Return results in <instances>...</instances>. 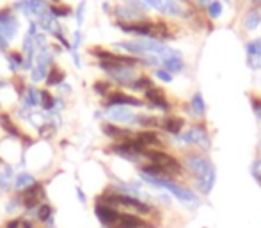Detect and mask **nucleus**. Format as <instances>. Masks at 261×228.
<instances>
[{
	"label": "nucleus",
	"instance_id": "f257e3e1",
	"mask_svg": "<svg viewBox=\"0 0 261 228\" xmlns=\"http://www.w3.org/2000/svg\"><path fill=\"white\" fill-rule=\"evenodd\" d=\"M96 201L103 205H108L114 211L119 212H128V214H135V216H148L153 212V207L146 201L139 200L135 196H128V194H121L115 193V191H108V193H103Z\"/></svg>",
	"mask_w": 261,
	"mask_h": 228
},
{
	"label": "nucleus",
	"instance_id": "f03ea898",
	"mask_svg": "<svg viewBox=\"0 0 261 228\" xmlns=\"http://www.w3.org/2000/svg\"><path fill=\"white\" fill-rule=\"evenodd\" d=\"M140 179H142V182L150 184V186L169 191L176 200H180L181 204H185V205H197L199 204V198L194 194V191H190L188 187L180 186V184L174 182L172 179H157V176H148V175H144V173H140Z\"/></svg>",
	"mask_w": 261,
	"mask_h": 228
},
{
	"label": "nucleus",
	"instance_id": "7ed1b4c3",
	"mask_svg": "<svg viewBox=\"0 0 261 228\" xmlns=\"http://www.w3.org/2000/svg\"><path fill=\"white\" fill-rule=\"evenodd\" d=\"M178 141L187 144V146H197L201 150H210V146H212V139H210L208 129L205 123H195V125L188 126L178 136Z\"/></svg>",
	"mask_w": 261,
	"mask_h": 228
},
{
	"label": "nucleus",
	"instance_id": "20e7f679",
	"mask_svg": "<svg viewBox=\"0 0 261 228\" xmlns=\"http://www.w3.org/2000/svg\"><path fill=\"white\" fill-rule=\"evenodd\" d=\"M98 68L103 70L108 75L110 81H114L119 86H130L135 81L139 75H137L135 68L123 66V64H114V63H105V61H98Z\"/></svg>",
	"mask_w": 261,
	"mask_h": 228
},
{
	"label": "nucleus",
	"instance_id": "39448f33",
	"mask_svg": "<svg viewBox=\"0 0 261 228\" xmlns=\"http://www.w3.org/2000/svg\"><path fill=\"white\" fill-rule=\"evenodd\" d=\"M144 157H146L151 164H157V166H160L162 169H165V171H167L171 176L183 175V166H181V162L178 161L176 157H172L171 154H167V151H164V150H146V151H144Z\"/></svg>",
	"mask_w": 261,
	"mask_h": 228
},
{
	"label": "nucleus",
	"instance_id": "423d86ee",
	"mask_svg": "<svg viewBox=\"0 0 261 228\" xmlns=\"http://www.w3.org/2000/svg\"><path fill=\"white\" fill-rule=\"evenodd\" d=\"M185 166H187L188 171L195 176V182L205 179V176L210 175L212 171H215V166L210 161V157L201 154V151H194V154L185 155Z\"/></svg>",
	"mask_w": 261,
	"mask_h": 228
},
{
	"label": "nucleus",
	"instance_id": "0eeeda50",
	"mask_svg": "<svg viewBox=\"0 0 261 228\" xmlns=\"http://www.w3.org/2000/svg\"><path fill=\"white\" fill-rule=\"evenodd\" d=\"M110 151H114L115 155L123 157L125 161L133 162V164H139L140 159L144 157L146 148L140 146V144L135 141V137H132V139H125V141H118V143H114L110 146Z\"/></svg>",
	"mask_w": 261,
	"mask_h": 228
},
{
	"label": "nucleus",
	"instance_id": "6e6552de",
	"mask_svg": "<svg viewBox=\"0 0 261 228\" xmlns=\"http://www.w3.org/2000/svg\"><path fill=\"white\" fill-rule=\"evenodd\" d=\"M50 7V0H16L11 6V9L18 11L27 18H39L46 13Z\"/></svg>",
	"mask_w": 261,
	"mask_h": 228
},
{
	"label": "nucleus",
	"instance_id": "1a4fd4ad",
	"mask_svg": "<svg viewBox=\"0 0 261 228\" xmlns=\"http://www.w3.org/2000/svg\"><path fill=\"white\" fill-rule=\"evenodd\" d=\"M18 29H20L18 14H14L11 7H0V36L7 41H13Z\"/></svg>",
	"mask_w": 261,
	"mask_h": 228
},
{
	"label": "nucleus",
	"instance_id": "9d476101",
	"mask_svg": "<svg viewBox=\"0 0 261 228\" xmlns=\"http://www.w3.org/2000/svg\"><path fill=\"white\" fill-rule=\"evenodd\" d=\"M151 9L158 11L160 14L169 18H188V13L176 0H144Z\"/></svg>",
	"mask_w": 261,
	"mask_h": 228
},
{
	"label": "nucleus",
	"instance_id": "9b49d317",
	"mask_svg": "<svg viewBox=\"0 0 261 228\" xmlns=\"http://www.w3.org/2000/svg\"><path fill=\"white\" fill-rule=\"evenodd\" d=\"M46 196L45 193V186L41 182H36L34 186H31L28 189H25L21 193V204H23V209L25 211H36L39 207V201H43Z\"/></svg>",
	"mask_w": 261,
	"mask_h": 228
},
{
	"label": "nucleus",
	"instance_id": "f8f14e48",
	"mask_svg": "<svg viewBox=\"0 0 261 228\" xmlns=\"http://www.w3.org/2000/svg\"><path fill=\"white\" fill-rule=\"evenodd\" d=\"M146 102L137 96H132V95H126L123 91H112L108 96H105V107H144Z\"/></svg>",
	"mask_w": 261,
	"mask_h": 228
},
{
	"label": "nucleus",
	"instance_id": "ddd939ff",
	"mask_svg": "<svg viewBox=\"0 0 261 228\" xmlns=\"http://www.w3.org/2000/svg\"><path fill=\"white\" fill-rule=\"evenodd\" d=\"M105 116L110 119V123H125V125H137L139 114L133 113L130 107H107Z\"/></svg>",
	"mask_w": 261,
	"mask_h": 228
},
{
	"label": "nucleus",
	"instance_id": "4468645a",
	"mask_svg": "<svg viewBox=\"0 0 261 228\" xmlns=\"http://www.w3.org/2000/svg\"><path fill=\"white\" fill-rule=\"evenodd\" d=\"M133 137L146 150H160L164 146V141H162L160 134L155 132V130H142V132H137Z\"/></svg>",
	"mask_w": 261,
	"mask_h": 228
},
{
	"label": "nucleus",
	"instance_id": "2eb2a0df",
	"mask_svg": "<svg viewBox=\"0 0 261 228\" xmlns=\"http://www.w3.org/2000/svg\"><path fill=\"white\" fill-rule=\"evenodd\" d=\"M144 98L150 102V106L157 107V109L164 111V113H169L171 107H172L171 102L165 98L164 91H162L160 88H157V86H153V88H150L148 91H144Z\"/></svg>",
	"mask_w": 261,
	"mask_h": 228
},
{
	"label": "nucleus",
	"instance_id": "dca6fc26",
	"mask_svg": "<svg viewBox=\"0 0 261 228\" xmlns=\"http://www.w3.org/2000/svg\"><path fill=\"white\" fill-rule=\"evenodd\" d=\"M245 54H247V66L251 70L261 68V38L251 39L245 43Z\"/></svg>",
	"mask_w": 261,
	"mask_h": 228
},
{
	"label": "nucleus",
	"instance_id": "f3484780",
	"mask_svg": "<svg viewBox=\"0 0 261 228\" xmlns=\"http://www.w3.org/2000/svg\"><path fill=\"white\" fill-rule=\"evenodd\" d=\"M114 16H115V23H137V21L144 20V14L137 13V11L130 9L128 6L121 4V6H115L114 7Z\"/></svg>",
	"mask_w": 261,
	"mask_h": 228
},
{
	"label": "nucleus",
	"instance_id": "a211bd4d",
	"mask_svg": "<svg viewBox=\"0 0 261 228\" xmlns=\"http://www.w3.org/2000/svg\"><path fill=\"white\" fill-rule=\"evenodd\" d=\"M101 132H103L107 137H110V139H114L115 143H118V141L132 139V137L135 136L133 130L123 129V126H118L115 123H103V125H101Z\"/></svg>",
	"mask_w": 261,
	"mask_h": 228
},
{
	"label": "nucleus",
	"instance_id": "6ab92c4d",
	"mask_svg": "<svg viewBox=\"0 0 261 228\" xmlns=\"http://www.w3.org/2000/svg\"><path fill=\"white\" fill-rule=\"evenodd\" d=\"M162 68H164V70H167L169 73H172V75L183 71L185 70L183 54H181L180 50L174 48V52L171 54V56H167V57H164V59H162Z\"/></svg>",
	"mask_w": 261,
	"mask_h": 228
},
{
	"label": "nucleus",
	"instance_id": "aec40b11",
	"mask_svg": "<svg viewBox=\"0 0 261 228\" xmlns=\"http://www.w3.org/2000/svg\"><path fill=\"white\" fill-rule=\"evenodd\" d=\"M160 129H164L167 134L178 137L185 130V119L181 118V116H165V118L162 119Z\"/></svg>",
	"mask_w": 261,
	"mask_h": 228
},
{
	"label": "nucleus",
	"instance_id": "412c9836",
	"mask_svg": "<svg viewBox=\"0 0 261 228\" xmlns=\"http://www.w3.org/2000/svg\"><path fill=\"white\" fill-rule=\"evenodd\" d=\"M20 98L23 102V107L34 109V107H38L41 104V89H38L36 86H27Z\"/></svg>",
	"mask_w": 261,
	"mask_h": 228
},
{
	"label": "nucleus",
	"instance_id": "4be33fe9",
	"mask_svg": "<svg viewBox=\"0 0 261 228\" xmlns=\"http://www.w3.org/2000/svg\"><path fill=\"white\" fill-rule=\"evenodd\" d=\"M0 126H2V130L7 134V136L14 137V139H21V137H23L20 126H18L16 123L13 121V118H11V116L7 114V113L0 114Z\"/></svg>",
	"mask_w": 261,
	"mask_h": 228
},
{
	"label": "nucleus",
	"instance_id": "5701e85b",
	"mask_svg": "<svg viewBox=\"0 0 261 228\" xmlns=\"http://www.w3.org/2000/svg\"><path fill=\"white\" fill-rule=\"evenodd\" d=\"M36 184V179L32 173H27V171H20L14 175V180H13V187L16 191H21L23 193L25 189H28L31 186Z\"/></svg>",
	"mask_w": 261,
	"mask_h": 228
},
{
	"label": "nucleus",
	"instance_id": "b1692460",
	"mask_svg": "<svg viewBox=\"0 0 261 228\" xmlns=\"http://www.w3.org/2000/svg\"><path fill=\"white\" fill-rule=\"evenodd\" d=\"M190 111L194 114V118H205L206 114V102L205 96H202L201 91H195L190 98Z\"/></svg>",
	"mask_w": 261,
	"mask_h": 228
},
{
	"label": "nucleus",
	"instance_id": "393cba45",
	"mask_svg": "<svg viewBox=\"0 0 261 228\" xmlns=\"http://www.w3.org/2000/svg\"><path fill=\"white\" fill-rule=\"evenodd\" d=\"M261 25V11L258 7H251L247 13L244 14V27L247 31H256Z\"/></svg>",
	"mask_w": 261,
	"mask_h": 228
},
{
	"label": "nucleus",
	"instance_id": "a878e982",
	"mask_svg": "<svg viewBox=\"0 0 261 228\" xmlns=\"http://www.w3.org/2000/svg\"><path fill=\"white\" fill-rule=\"evenodd\" d=\"M64 81H66L64 70H61L59 66L53 64L48 70V75H46V86H48V88H55V86H63Z\"/></svg>",
	"mask_w": 261,
	"mask_h": 228
},
{
	"label": "nucleus",
	"instance_id": "bb28decb",
	"mask_svg": "<svg viewBox=\"0 0 261 228\" xmlns=\"http://www.w3.org/2000/svg\"><path fill=\"white\" fill-rule=\"evenodd\" d=\"M23 63H25L23 52L13 50V52L7 54V64H9L11 73H18V70H23Z\"/></svg>",
	"mask_w": 261,
	"mask_h": 228
},
{
	"label": "nucleus",
	"instance_id": "cd10ccee",
	"mask_svg": "<svg viewBox=\"0 0 261 228\" xmlns=\"http://www.w3.org/2000/svg\"><path fill=\"white\" fill-rule=\"evenodd\" d=\"M13 180H14V173L11 166H4V169L0 171V194L7 193L13 187Z\"/></svg>",
	"mask_w": 261,
	"mask_h": 228
},
{
	"label": "nucleus",
	"instance_id": "c85d7f7f",
	"mask_svg": "<svg viewBox=\"0 0 261 228\" xmlns=\"http://www.w3.org/2000/svg\"><path fill=\"white\" fill-rule=\"evenodd\" d=\"M137 125L144 126L146 130L160 129L162 119H160V118H157V116H151V114H139V118H137Z\"/></svg>",
	"mask_w": 261,
	"mask_h": 228
},
{
	"label": "nucleus",
	"instance_id": "c756f323",
	"mask_svg": "<svg viewBox=\"0 0 261 228\" xmlns=\"http://www.w3.org/2000/svg\"><path fill=\"white\" fill-rule=\"evenodd\" d=\"M153 86H155L153 81H151L148 75H139V77H137L135 81L128 86V88L133 89V91H148V89L153 88Z\"/></svg>",
	"mask_w": 261,
	"mask_h": 228
},
{
	"label": "nucleus",
	"instance_id": "7c9ffc66",
	"mask_svg": "<svg viewBox=\"0 0 261 228\" xmlns=\"http://www.w3.org/2000/svg\"><path fill=\"white\" fill-rule=\"evenodd\" d=\"M50 13L53 14V16L59 20V18H68V16H71L73 14V9H71L70 6H64L63 2H53V4H50Z\"/></svg>",
	"mask_w": 261,
	"mask_h": 228
},
{
	"label": "nucleus",
	"instance_id": "2f4dec72",
	"mask_svg": "<svg viewBox=\"0 0 261 228\" xmlns=\"http://www.w3.org/2000/svg\"><path fill=\"white\" fill-rule=\"evenodd\" d=\"M39 106H41L46 113H50V111L55 109V96H53L48 89H43L41 91V104H39Z\"/></svg>",
	"mask_w": 261,
	"mask_h": 228
},
{
	"label": "nucleus",
	"instance_id": "473e14b6",
	"mask_svg": "<svg viewBox=\"0 0 261 228\" xmlns=\"http://www.w3.org/2000/svg\"><path fill=\"white\" fill-rule=\"evenodd\" d=\"M52 216H53L52 205L43 204V205H39V207H38V216H36V218H38L41 223H52Z\"/></svg>",
	"mask_w": 261,
	"mask_h": 228
},
{
	"label": "nucleus",
	"instance_id": "72a5a7b5",
	"mask_svg": "<svg viewBox=\"0 0 261 228\" xmlns=\"http://www.w3.org/2000/svg\"><path fill=\"white\" fill-rule=\"evenodd\" d=\"M222 11H224V7L220 0H212V2L206 6V13H208V16L212 18V20H217V18L222 16Z\"/></svg>",
	"mask_w": 261,
	"mask_h": 228
},
{
	"label": "nucleus",
	"instance_id": "f704fd0d",
	"mask_svg": "<svg viewBox=\"0 0 261 228\" xmlns=\"http://www.w3.org/2000/svg\"><path fill=\"white\" fill-rule=\"evenodd\" d=\"M93 89H94V93H98V95L103 96V98L114 91V89H112V84L108 81H96L93 84Z\"/></svg>",
	"mask_w": 261,
	"mask_h": 228
},
{
	"label": "nucleus",
	"instance_id": "c9c22d12",
	"mask_svg": "<svg viewBox=\"0 0 261 228\" xmlns=\"http://www.w3.org/2000/svg\"><path fill=\"white\" fill-rule=\"evenodd\" d=\"M125 6H128L130 9L137 11V13H140V14H146L148 11L151 9L144 0H125Z\"/></svg>",
	"mask_w": 261,
	"mask_h": 228
},
{
	"label": "nucleus",
	"instance_id": "e433bc0d",
	"mask_svg": "<svg viewBox=\"0 0 261 228\" xmlns=\"http://www.w3.org/2000/svg\"><path fill=\"white\" fill-rule=\"evenodd\" d=\"M55 129H57V126L53 125V123H50V121H45V123H41V125L38 126L39 136H41L43 139H50V137L55 134Z\"/></svg>",
	"mask_w": 261,
	"mask_h": 228
},
{
	"label": "nucleus",
	"instance_id": "4c0bfd02",
	"mask_svg": "<svg viewBox=\"0 0 261 228\" xmlns=\"http://www.w3.org/2000/svg\"><path fill=\"white\" fill-rule=\"evenodd\" d=\"M28 73H31V81L36 84V82L46 81V75H48V71L43 70V68H39L38 64H34V66H32V70L28 71Z\"/></svg>",
	"mask_w": 261,
	"mask_h": 228
},
{
	"label": "nucleus",
	"instance_id": "58836bf2",
	"mask_svg": "<svg viewBox=\"0 0 261 228\" xmlns=\"http://www.w3.org/2000/svg\"><path fill=\"white\" fill-rule=\"evenodd\" d=\"M85 0H80L77 6V9H75V21H77V25L80 27L82 23H84V16H85Z\"/></svg>",
	"mask_w": 261,
	"mask_h": 228
},
{
	"label": "nucleus",
	"instance_id": "ea45409f",
	"mask_svg": "<svg viewBox=\"0 0 261 228\" xmlns=\"http://www.w3.org/2000/svg\"><path fill=\"white\" fill-rule=\"evenodd\" d=\"M155 77L158 79V81H162V82H165V84H171L172 82V79H174V75L172 73H169L167 70H164V68H157L155 70Z\"/></svg>",
	"mask_w": 261,
	"mask_h": 228
},
{
	"label": "nucleus",
	"instance_id": "a19ab883",
	"mask_svg": "<svg viewBox=\"0 0 261 228\" xmlns=\"http://www.w3.org/2000/svg\"><path fill=\"white\" fill-rule=\"evenodd\" d=\"M80 45H82V32H80V29H77V31H75V34H73V43H71V50L78 52Z\"/></svg>",
	"mask_w": 261,
	"mask_h": 228
},
{
	"label": "nucleus",
	"instance_id": "79ce46f5",
	"mask_svg": "<svg viewBox=\"0 0 261 228\" xmlns=\"http://www.w3.org/2000/svg\"><path fill=\"white\" fill-rule=\"evenodd\" d=\"M28 36H38L39 31H38V21L36 20H28V31H27Z\"/></svg>",
	"mask_w": 261,
	"mask_h": 228
},
{
	"label": "nucleus",
	"instance_id": "37998d69",
	"mask_svg": "<svg viewBox=\"0 0 261 228\" xmlns=\"http://www.w3.org/2000/svg\"><path fill=\"white\" fill-rule=\"evenodd\" d=\"M252 100V109H254L256 116L261 119V100L259 98H251Z\"/></svg>",
	"mask_w": 261,
	"mask_h": 228
},
{
	"label": "nucleus",
	"instance_id": "c03bdc74",
	"mask_svg": "<svg viewBox=\"0 0 261 228\" xmlns=\"http://www.w3.org/2000/svg\"><path fill=\"white\" fill-rule=\"evenodd\" d=\"M71 56H73V63H75V66L80 68V66H82V63H80V56H78V52H75V50H71Z\"/></svg>",
	"mask_w": 261,
	"mask_h": 228
},
{
	"label": "nucleus",
	"instance_id": "a18cd8bd",
	"mask_svg": "<svg viewBox=\"0 0 261 228\" xmlns=\"http://www.w3.org/2000/svg\"><path fill=\"white\" fill-rule=\"evenodd\" d=\"M20 226H21V221H20V219H11V221L6 225V228H20Z\"/></svg>",
	"mask_w": 261,
	"mask_h": 228
},
{
	"label": "nucleus",
	"instance_id": "49530a36",
	"mask_svg": "<svg viewBox=\"0 0 261 228\" xmlns=\"http://www.w3.org/2000/svg\"><path fill=\"white\" fill-rule=\"evenodd\" d=\"M77 194H78V200H80V201H85V196H84V193H82L80 187H77Z\"/></svg>",
	"mask_w": 261,
	"mask_h": 228
},
{
	"label": "nucleus",
	"instance_id": "de8ad7c7",
	"mask_svg": "<svg viewBox=\"0 0 261 228\" xmlns=\"http://www.w3.org/2000/svg\"><path fill=\"white\" fill-rule=\"evenodd\" d=\"M195 2H197V6H208L212 0H195Z\"/></svg>",
	"mask_w": 261,
	"mask_h": 228
},
{
	"label": "nucleus",
	"instance_id": "09e8293b",
	"mask_svg": "<svg viewBox=\"0 0 261 228\" xmlns=\"http://www.w3.org/2000/svg\"><path fill=\"white\" fill-rule=\"evenodd\" d=\"M21 228H34V226H32L31 221H23V223H21Z\"/></svg>",
	"mask_w": 261,
	"mask_h": 228
},
{
	"label": "nucleus",
	"instance_id": "8fccbe9b",
	"mask_svg": "<svg viewBox=\"0 0 261 228\" xmlns=\"http://www.w3.org/2000/svg\"><path fill=\"white\" fill-rule=\"evenodd\" d=\"M251 4H254V6H258V4H259V6H261V0H251Z\"/></svg>",
	"mask_w": 261,
	"mask_h": 228
},
{
	"label": "nucleus",
	"instance_id": "3c124183",
	"mask_svg": "<svg viewBox=\"0 0 261 228\" xmlns=\"http://www.w3.org/2000/svg\"><path fill=\"white\" fill-rule=\"evenodd\" d=\"M178 4H188V0H176Z\"/></svg>",
	"mask_w": 261,
	"mask_h": 228
},
{
	"label": "nucleus",
	"instance_id": "603ef678",
	"mask_svg": "<svg viewBox=\"0 0 261 228\" xmlns=\"http://www.w3.org/2000/svg\"><path fill=\"white\" fill-rule=\"evenodd\" d=\"M48 228H53V226H48Z\"/></svg>",
	"mask_w": 261,
	"mask_h": 228
},
{
	"label": "nucleus",
	"instance_id": "864d4df0",
	"mask_svg": "<svg viewBox=\"0 0 261 228\" xmlns=\"http://www.w3.org/2000/svg\"><path fill=\"white\" fill-rule=\"evenodd\" d=\"M259 82H261V81H259Z\"/></svg>",
	"mask_w": 261,
	"mask_h": 228
}]
</instances>
